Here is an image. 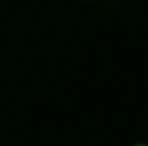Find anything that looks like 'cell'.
<instances>
[{"instance_id": "obj_1", "label": "cell", "mask_w": 148, "mask_h": 146, "mask_svg": "<svg viewBox=\"0 0 148 146\" xmlns=\"http://www.w3.org/2000/svg\"><path fill=\"white\" fill-rule=\"evenodd\" d=\"M134 146H148V144H144V142H138V144H134Z\"/></svg>"}]
</instances>
